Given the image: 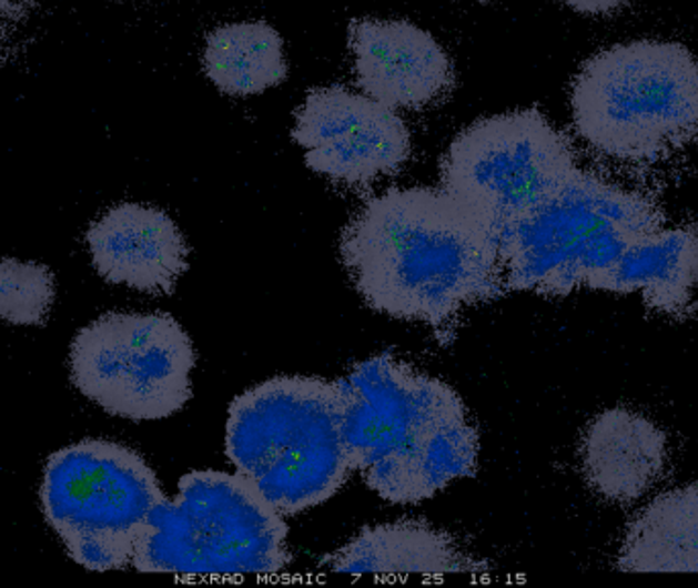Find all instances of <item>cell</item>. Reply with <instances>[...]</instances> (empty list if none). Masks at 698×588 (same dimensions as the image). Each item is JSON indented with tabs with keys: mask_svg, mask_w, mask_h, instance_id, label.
Returning a JSON list of instances; mask_svg holds the SVG:
<instances>
[{
	"mask_svg": "<svg viewBox=\"0 0 698 588\" xmlns=\"http://www.w3.org/2000/svg\"><path fill=\"white\" fill-rule=\"evenodd\" d=\"M340 256L372 311L435 330L505 293L495 231L444 189H388L343 227Z\"/></svg>",
	"mask_w": 698,
	"mask_h": 588,
	"instance_id": "obj_1",
	"label": "cell"
},
{
	"mask_svg": "<svg viewBox=\"0 0 698 588\" xmlns=\"http://www.w3.org/2000/svg\"><path fill=\"white\" fill-rule=\"evenodd\" d=\"M335 383L352 468L382 499L417 505L476 473L480 435L442 378L378 354Z\"/></svg>",
	"mask_w": 698,
	"mask_h": 588,
	"instance_id": "obj_2",
	"label": "cell"
},
{
	"mask_svg": "<svg viewBox=\"0 0 698 588\" xmlns=\"http://www.w3.org/2000/svg\"><path fill=\"white\" fill-rule=\"evenodd\" d=\"M225 452L282 515L327 503L354 473L337 383L274 376L247 388L229 407Z\"/></svg>",
	"mask_w": 698,
	"mask_h": 588,
	"instance_id": "obj_3",
	"label": "cell"
},
{
	"mask_svg": "<svg viewBox=\"0 0 698 588\" xmlns=\"http://www.w3.org/2000/svg\"><path fill=\"white\" fill-rule=\"evenodd\" d=\"M660 227L648 196L576 168L498 235L505 288L544 296L605 291L625 252Z\"/></svg>",
	"mask_w": 698,
	"mask_h": 588,
	"instance_id": "obj_4",
	"label": "cell"
},
{
	"mask_svg": "<svg viewBox=\"0 0 698 588\" xmlns=\"http://www.w3.org/2000/svg\"><path fill=\"white\" fill-rule=\"evenodd\" d=\"M570 109L578 135L600 154L658 162L698 135V58L660 39L610 45L574 78Z\"/></svg>",
	"mask_w": 698,
	"mask_h": 588,
	"instance_id": "obj_5",
	"label": "cell"
},
{
	"mask_svg": "<svg viewBox=\"0 0 698 588\" xmlns=\"http://www.w3.org/2000/svg\"><path fill=\"white\" fill-rule=\"evenodd\" d=\"M291 562L289 525L242 474L194 470L148 515L131 566L180 576H272Z\"/></svg>",
	"mask_w": 698,
	"mask_h": 588,
	"instance_id": "obj_6",
	"label": "cell"
},
{
	"mask_svg": "<svg viewBox=\"0 0 698 588\" xmlns=\"http://www.w3.org/2000/svg\"><path fill=\"white\" fill-rule=\"evenodd\" d=\"M39 499L68 554L89 570L107 572L131 566L148 515L165 495L135 449L82 439L51 454Z\"/></svg>",
	"mask_w": 698,
	"mask_h": 588,
	"instance_id": "obj_7",
	"label": "cell"
},
{
	"mask_svg": "<svg viewBox=\"0 0 698 588\" xmlns=\"http://www.w3.org/2000/svg\"><path fill=\"white\" fill-rule=\"evenodd\" d=\"M194 364L191 335L168 313H104L70 346L72 384L129 422H160L184 409Z\"/></svg>",
	"mask_w": 698,
	"mask_h": 588,
	"instance_id": "obj_8",
	"label": "cell"
},
{
	"mask_svg": "<svg viewBox=\"0 0 698 588\" xmlns=\"http://www.w3.org/2000/svg\"><path fill=\"white\" fill-rule=\"evenodd\" d=\"M576 170L571 143L537 109L486 116L447 145L439 179L496 237Z\"/></svg>",
	"mask_w": 698,
	"mask_h": 588,
	"instance_id": "obj_9",
	"label": "cell"
},
{
	"mask_svg": "<svg viewBox=\"0 0 698 588\" xmlns=\"http://www.w3.org/2000/svg\"><path fill=\"white\" fill-rule=\"evenodd\" d=\"M293 141L305 150L306 166L350 186L396 174L411 158V133L396 109L343 87L306 94Z\"/></svg>",
	"mask_w": 698,
	"mask_h": 588,
	"instance_id": "obj_10",
	"label": "cell"
},
{
	"mask_svg": "<svg viewBox=\"0 0 698 588\" xmlns=\"http://www.w3.org/2000/svg\"><path fill=\"white\" fill-rule=\"evenodd\" d=\"M350 45L357 87L393 109H423L454 84L444 48L408 21L357 19L350 26Z\"/></svg>",
	"mask_w": 698,
	"mask_h": 588,
	"instance_id": "obj_11",
	"label": "cell"
},
{
	"mask_svg": "<svg viewBox=\"0 0 698 588\" xmlns=\"http://www.w3.org/2000/svg\"><path fill=\"white\" fill-rule=\"evenodd\" d=\"M92 266L111 284L172 294L189 270V243L165 211L141 203L113 206L87 231Z\"/></svg>",
	"mask_w": 698,
	"mask_h": 588,
	"instance_id": "obj_12",
	"label": "cell"
},
{
	"mask_svg": "<svg viewBox=\"0 0 698 588\" xmlns=\"http://www.w3.org/2000/svg\"><path fill=\"white\" fill-rule=\"evenodd\" d=\"M580 464L598 497L629 505L660 480L668 466V437L639 410L605 409L586 425Z\"/></svg>",
	"mask_w": 698,
	"mask_h": 588,
	"instance_id": "obj_13",
	"label": "cell"
},
{
	"mask_svg": "<svg viewBox=\"0 0 698 588\" xmlns=\"http://www.w3.org/2000/svg\"><path fill=\"white\" fill-rule=\"evenodd\" d=\"M323 566L345 575H484L488 564L457 546L456 539L425 521L374 525L343 548L330 554Z\"/></svg>",
	"mask_w": 698,
	"mask_h": 588,
	"instance_id": "obj_14",
	"label": "cell"
},
{
	"mask_svg": "<svg viewBox=\"0 0 698 588\" xmlns=\"http://www.w3.org/2000/svg\"><path fill=\"white\" fill-rule=\"evenodd\" d=\"M605 291L639 294L649 308L670 317H698V227H660L635 242Z\"/></svg>",
	"mask_w": 698,
	"mask_h": 588,
	"instance_id": "obj_15",
	"label": "cell"
},
{
	"mask_svg": "<svg viewBox=\"0 0 698 588\" xmlns=\"http://www.w3.org/2000/svg\"><path fill=\"white\" fill-rule=\"evenodd\" d=\"M625 572H698V480L661 493L623 537Z\"/></svg>",
	"mask_w": 698,
	"mask_h": 588,
	"instance_id": "obj_16",
	"label": "cell"
},
{
	"mask_svg": "<svg viewBox=\"0 0 698 588\" xmlns=\"http://www.w3.org/2000/svg\"><path fill=\"white\" fill-rule=\"evenodd\" d=\"M203 65L216 89L231 97L262 94L289 74L282 38L264 21L216 27L204 43Z\"/></svg>",
	"mask_w": 698,
	"mask_h": 588,
	"instance_id": "obj_17",
	"label": "cell"
},
{
	"mask_svg": "<svg viewBox=\"0 0 698 588\" xmlns=\"http://www.w3.org/2000/svg\"><path fill=\"white\" fill-rule=\"evenodd\" d=\"M55 301L53 272L38 262L0 260V317L11 325H43Z\"/></svg>",
	"mask_w": 698,
	"mask_h": 588,
	"instance_id": "obj_18",
	"label": "cell"
},
{
	"mask_svg": "<svg viewBox=\"0 0 698 588\" xmlns=\"http://www.w3.org/2000/svg\"><path fill=\"white\" fill-rule=\"evenodd\" d=\"M564 4H568L576 13L593 14H613L625 9L627 4H631L634 0H562Z\"/></svg>",
	"mask_w": 698,
	"mask_h": 588,
	"instance_id": "obj_19",
	"label": "cell"
},
{
	"mask_svg": "<svg viewBox=\"0 0 698 588\" xmlns=\"http://www.w3.org/2000/svg\"><path fill=\"white\" fill-rule=\"evenodd\" d=\"M27 13V0H0V21H17Z\"/></svg>",
	"mask_w": 698,
	"mask_h": 588,
	"instance_id": "obj_20",
	"label": "cell"
},
{
	"mask_svg": "<svg viewBox=\"0 0 698 588\" xmlns=\"http://www.w3.org/2000/svg\"><path fill=\"white\" fill-rule=\"evenodd\" d=\"M2 36H4V23L0 21V39H2Z\"/></svg>",
	"mask_w": 698,
	"mask_h": 588,
	"instance_id": "obj_21",
	"label": "cell"
},
{
	"mask_svg": "<svg viewBox=\"0 0 698 588\" xmlns=\"http://www.w3.org/2000/svg\"><path fill=\"white\" fill-rule=\"evenodd\" d=\"M478 2H488V0H478Z\"/></svg>",
	"mask_w": 698,
	"mask_h": 588,
	"instance_id": "obj_22",
	"label": "cell"
}]
</instances>
